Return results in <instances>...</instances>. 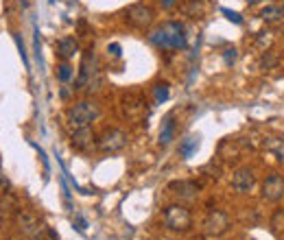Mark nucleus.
Listing matches in <instances>:
<instances>
[{"instance_id": "obj_25", "label": "nucleus", "mask_w": 284, "mask_h": 240, "mask_svg": "<svg viewBox=\"0 0 284 240\" xmlns=\"http://www.w3.org/2000/svg\"><path fill=\"white\" fill-rule=\"evenodd\" d=\"M85 227H87L85 218L83 216H76V229H79V232H85Z\"/></svg>"}, {"instance_id": "obj_3", "label": "nucleus", "mask_w": 284, "mask_h": 240, "mask_svg": "<svg viewBox=\"0 0 284 240\" xmlns=\"http://www.w3.org/2000/svg\"><path fill=\"white\" fill-rule=\"evenodd\" d=\"M162 221H164V225L168 229H173V232H188L190 225H193V214H190L188 207L175 203L164 210Z\"/></svg>"}, {"instance_id": "obj_9", "label": "nucleus", "mask_w": 284, "mask_h": 240, "mask_svg": "<svg viewBox=\"0 0 284 240\" xmlns=\"http://www.w3.org/2000/svg\"><path fill=\"white\" fill-rule=\"evenodd\" d=\"M254 185H256V175H254V171H251L249 166H240V168L234 171V175H232V188L236 190V192L245 194V192H249Z\"/></svg>"}, {"instance_id": "obj_29", "label": "nucleus", "mask_w": 284, "mask_h": 240, "mask_svg": "<svg viewBox=\"0 0 284 240\" xmlns=\"http://www.w3.org/2000/svg\"><path fill=\"white\" fill-rule=\"evenodd\" d=\"M282 18H284V4H282Z\"/></svg>"}, {"instance_id": "obj_11", "label": "nucleus", "mask_w": 284, "mask_h": 240, "mask_svg": "<svg viewBox=\"0 0 284 240\" xmlns=\"http://www.w3.org/2000/svg\"><path fill=\"white\" fill-rule=\"evenodd\" d=\"M76 51H79V44H76L74 37H62V40L57 42V55L64 59V61H68V59H72Z\"/></svg>"}, {"instance_id": "obj_28", "label": "nucleus", "mask_w": 284, "mask_h": 240, "mask_svg": "<svg viewBox=\"0 0 284 240\" xmlns=\"http://www.w3.org/2000/svg\"><path fill=\"white\" fill-rule=\"evenodd\" d=\"M249 4H256V2H262V0H247Z\"/></svg>"}, {"instance_id": "obj_30", "label": "nucleus", "mask_w": 284, "mask_h": 240, "mask_svg": "<svg viewBox=\"0 0 284 240\" xmlns=\"http://www.w3.org/2000/svg\"><path fill=\"white\" fill-rule=\"evenodd\" d=\"M51 2H55V0H51Z\"/></svg>"}, {"instance_id": "obj_6", "label": "nucleus", "mask_w": 284, "mask_h": 240, "mask_svg": "<svg viewBox=\"0 0 284 240\" xmlns=\"http://www.w3.org/2000/svg\"><path fill=\"white\" fill-rule=\"evenodd\" d=\"M96 146H98V151H103V153H118L127 146V133L116 127L105 129L96 138Z\"/></svg>"}, {"instance_id": "obj_4", "label": "nucleus", "mask_w": 284, "mask_h": 240, "mask_svg": "<svg viewBox=\"0 0 284 240\" xmlns=\"http://www.w3.org/2000/svg\"><path fill=\"white\" fill-rule=\"evenodd\" d=\"M153 20H155V11L144 2H136L125 11V22L129 26H134V29H140V31L149 29L153 24Z\"/></svg>"}, {"instance_id": "obj_7", "label": "nucleus", "mask_w": 284, "mask_h": 240, "mask_svg": "<svg viewBox=\"0 0 284 240\" xmlns=\"http://www.w3.org/2000/svg\"><path fill=\"white\" fill-rule=\"evenodd\" d=\"M229 229V216L221 210H214L206 216L204 221V234L210 238H216V236H223Z\"/></svg>"}, {"instance_id": "obj_2", "label": "nucleus", "mask_w": 284, "mask_h": 240, "mask_svg": "<svg viewBox=\"0 0 284 240\" xmlns=\"http://www.w3.org/2000/svg\"><path fill=\"white\" fill-rule=\"evenodd\" d=\"M98 118H101V105L96 101H81L68 109V122L74 129L90 127Z\"/></svg>"}, {"instance_id": "obj_16", "label": "nucleus", "mask_w": 284, "mask_h": 240, "mask_svg": "<svg viewBox=\"0 0 284 240\" xmlns=\"http://www.w3.org/2000/svg\"><path fill=\"white\" fill-rule=\"evenodd\" d=\"M271 227L276 234H284V210H278L271 216Z\"/></svg>"}, {"instance_id": "obj_8", "label": "nucleus", "mask_w": 284, "mask_h": 240, "mask_svg": "<svg viewBox=\"0 0 284 240\" xmlns=\"http://www.w3.org/2000/svg\"><path fill=\"white\" fill-rule=\"evenodd\" d=\"M284 196V177L278 173H271L262 181V199L265 201H280Z\"/></svg>"}, {"instance_id": "obj_18", "label": "nucleus", "mask_w": 284, "mask_h": 240, "mask_svg": "<svg viewBox=\"0 0 284 240\" xmlns=\"http://www.w3.org/2000/svg\"><path fill=\"white\" fill-rule=\"evenodd\" d=\"M70 76H72V68H70L68 63H62V65H59V68H57V79L62 81V83H68Z\"/></svg>"}, {"instance_id": "obj_1", "label": "nucleus", "mask_w": 284, "mask_h": 240, "mask_svg": "<svg viewBox=\"0 0 284 240\" xmlns=\"http://www.w3.org/2000/svg\"><path fill=\"white\" fill-rule=\"evenodd\" d=\"M149 42L160 51H184L186 48V31L179 22H164L149 31Z\"/></svg>"}, {"instance_id": "obj_19", "label": "nucleus", "mask_w": 284, "mask_h": 240, "mask_svg": "<svg viewBox=\"0 0 284 240\" xmlns=\"http://www.w3.org/2000/svg\"><path fill=\"white\" fill-rule=\"evenodd\" d=\"M168 98V85L166 83H157L155 85V103H164Z\"/></svg>"}, {"instance_id": "obj_12", "label": "nucleus", "mask_w": 284, "mask_h": 240, "mask_svg": "<svg viewBox=\"0 0 284 240\" xmlns=\"http://www.w3.org/2000/svg\"><path fill=\"white\" fill-rule=\"evenodd\" d=\"M171 190H175V194H179L182 199L190 201V199H195L197 196V192H199V185H197L195 181H173Z\"/></svg>"}, {"instance_id": "obj_5", "label": "nucleus", "mask_w": 284, "mask_h": 240, "mask_svg": "<svg viewBox=\"0 0 284 240\" xmlns=\"http://www.w3.org/2000/svg\"><path fill=\"white\" fill-rule=\"evenodd\" d=\"M15 223H18L20 232L24 236H29L31 240H46V234H48V227L44 225L37 216L29 214V212H18L15 216Z\"/></svg>"}, {"instance_id": "obj_20", "label": "nucleus", "mask_w": 284, "mask_h": 240, "mask_svg": "<svg viewBox=\"0 0 284 240\" xmlns=\"http://www.w3.org/2000/svg\"><path fill=\"white\" fill-rule=\"evenodd\" d=\"M236 57H238L236 48H225V51H223V61H225V65H234L236 63Z\"/></svg>"}, {"instance_id": "obj_15", "label": "nucleus", "mask_w": 284, "mask_h": 240, "mask_svg": "<svg viewBox=\"0 0 284 240\" xmlns=\"http://www.w3.org/2000/svg\"><path fill=\"white\" fill-rule=\"evenodd\" d=\"M260 18L265 22H276L282 18V7H276V4H269V7H265L260 11Z\"/></svg>"}, {"instance_id": "obj_26", "label": "nucleus", "mask_w": 284, "mask_h": 240, "mask_svg": "<svg viewBox=\"0 0 284 240\" xmlns=\"http://www.w3.org/2000/svg\"><path fill=\"white\" fill-rule=\"evenodd\" d=\"M37 149H40V146H37ZM40 157H42V164H44V168H46V173L51 171V166H48V160H46V153H44L42 149H40Z\"/></svg>"}, {"instance_id": "obj_17", "label": "nucleus", "mask_w": 284, "mask_h": 240, "mask_svg": "<svg viewBox=\"0 0 284 240\" xmlns=\"http://www.w3.org/2000/svg\"><path fill=\"white\" fill-rule=\"evenodd\" d=\"M13 40H15V44H18V51H20V57H22V61H24V68H26V70H31V63H29V57H26V51H24V42H22V37L18 35V33H13Z\"/></svg>"}, {"instance_id": "obj_22", "label": "nucleus", "mask_w": 284, "mask_h": 240, "mask_svg": "<svg viewBox=\"0 0 284 240\" xmlns=\"http://www.w3.org/2000/svg\"><path fill=\"white\" fill-rule=\"evenodd\" d=\"M221 13L225 15L229 22H234V24H243V15L236 13V11H229V9H221Z\"/></svg>"}, {"instance_id": "obj_27", "label": "nucleus", "mask_w": 284, "mask_h": 240, "mask_svg": "<svg viewBox=\"0 0 284 240\" xmlns=\"http://www.w3.org/2000/svg\"><path fill=\"white\" fill-rule=\"evenodd\" d=\"M9 181H7V177H4V173H2V166H0V188H7Z\"/></svg>"}, {"instance_id": "obj_13", "label": "nucleus", "mask_w": 284, "mask_h": 240, "mask_svg": "<svg viewBox=\"0 0 284 240\" xmlns=\"http://www.w3.org/2000/svg\"><path fill=\"white\" fill-rule=\"evenodd\" d=\"M175 140V114H168L166 118H164V122H162V129H160V144L162 146H166V144H171V142Z\"/></svg>"}, {"instance_id": "obj_21", "label": "nucleus", "mask_w": 284, "mask_h": 240, "mask_svg": "<svg viewBox=\"0 0 284 240\" xmlns=\"http://www.w3.org/2000/svg\"><path fill=\"white\" fill-rule=\"evenodd\" d=\"M276 63H278V55L273 53V51H269V53L265 55V57H262V68L269 70V68H273Z\"/></svg>"}, {"instance_id": "obj_24", "label": "nucleus", "mask_w": 284, "mask_h": 240, "mask_svg": "<svg viewBox=\"0 0 284 240\" xmlns=\"http://www.w3.org/2000/svg\"><path fill=\"white\" fill-rule=\"evenodd\" d=\"M177 2L179 0H160V4H162V9H173V7H177Z\"/></svg>"}, {"instance_id": "obj_23", "label": "nucleus", "mask_w": 284, "mask_h": 240, "mask_svg": "<svg viewBox=\"0 0 284 240\" xmlns=\"http://www.w3.org/2000/svg\"><path fill=\"white\" fill-rule=\"evenodd\" d=\"M107 51L112 53L114 57H120V55H123V48H120V44H116V42H114V44H109V46H107Z\"/></svg>"}, {"instance_id": "obj_10", "label": "nucleus", "mask_w": 284, "mask_h": 240, "mask_svg": "<svg viewBox=\"0 0 284 240\" xmlns=\"http://www.w3.org/2000/svg\"><path fill=\"white\" fill-rule=\"evenodd\" d=\"M70 144H72V149H76V151H90L92 146H94V133L90 131V127L74 129L72 138H70Z\"/></svg>"}, {"instance_id": "obj_14", "label": "nucleus", "mask_w": 284, "mask_h": 240, "mask_svg": "<svg viewBox=\"0 0 284 240\" xmlns=\"http://www.w3.org/2000/svg\"><path fill=\"white\" fill-rule=\"evenodd\" d=\"M197 149H199V135H188L186 140H182V144H179V155L184 157V160H188V157H193Z\"/></svg>"}]
</instances>
